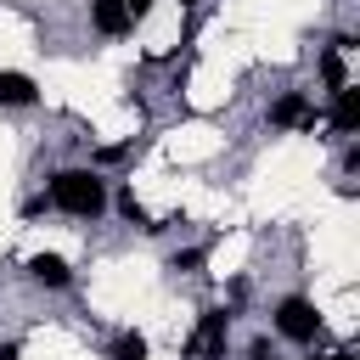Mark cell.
<instances>
[{
    "mask_svg": "<svg viewBox=\"0 0 360 360\" xmlns=\"http://www.w3.org/2000/svg\"><path fill=\"white\" fill-rule=\"evenodd\" d=\"M315 360H354V354H349V349H338V354H315Z\"/></svg>",
    "mask_w": 360,
    "mask_h": 360,
    "instance_id": "obj_12",
    "label": "cell"
},
{
    "mask_svg": "<svg viewBox=\"0 0 360 360\" xmlns=\"http://www.w3.org/2000/svg\"><path fill=\"white\" fill-rule=\"evenodd\" d=\"M180 6H191V0H180Z\"/></svg>",
    "mask_w": 360,
    "mask_h": 360,
    "instance_id": "obj_14",
    "label": "cell"
},
{
    "mask_svg": "<svg viewBox=\"0 0 360 360\" xmlns=\"http://www.w3.org/2000/svg\"><path fill=\"white\" fill-rule=\"evenodd\" d=\"M225 332H231L225 309H208V315L197 321V332H191L186 354H191V360H225Z\"/></svg>",
    "mask_w": 360,
    "mask_h": 360,
    "instance_id": "obj_3",
    "label": "cell"
},
{
    "mask_svg": "<svg viewBox=\"0 0 360 360\" xmlns=\"http://www.w3.org/2000/svg\"><path fill=\"white\" fill-rule=\"evenodd\" d=\"M90 22H96V34H129V6L124 0H90Z\"/></svg>",
    "mask_w": 360,
    "mask_h": 360,
    "instance_id": "obj_5",
    "label": "cell"
},
{
    "mask_svg": "<svg viewBox=\"0 0 360 360\" xmlns=\"http://www.w3.org/2000/svg\"><path fill=\"white\" fill-rule=\"evenodd\" d=\"M112 360H146V338L141 332H118L112 338Z\"/></svg>",
    "mask_w": 360,
    "mask_h": 360,
    "instance_id": "obj_9",
    "label": "cell"
},
{
    "mask_svg": "<svg viewBox=\"0 0 360 360\" xmlns=\"http://www.w3.org/2000/svg\"><path fill=\"white\" fill-rule=\"evenodd\" d=\"M124 6H129V17H146L152 11V0H124Z\"/></svg>",
    "mask_w": 360,
    "mask_h": 360,
    "instance_id": "obj_11",
    "label": "cell"
},
{
    "mask_svg": "<svg viewBox=\"0 0 360 360\" xmlns=\"http://www.w3.org/2000/svg\"><path fill=\"white\" fill-rule=\"evenodd\" d=\"M321 79H326L332 90H343V84H349V79H343V56H338V51H326V56H321Z\"/></svg>",
    "mask_w": 360,
    "mask_h": 360,
    "instance_id": "obj_10",
    "label": "cell"
},
{
    "mask_svg": "<svg viewBox=\"0 0 360 360\" xmlns=\"http://www.w3.org/2000/svg\"><path fill=\"white\" fill-rule=\"evenodd\" d=\"M276 332L292 338V343H315V332H321L315 304H309V298H281V304H276Z\"/></svg>",
    "mask_w": 360,
    "mask_h": 360,
    "instance_id": "obj_2",
    "label": "cell"
},
{
    "mask_svg": "<svg viewBox=\"0 0 360 360\" xmlns=\"http://www.w3.org/2000/svg\"><path fill=\"white\" fill-rule=\"evenodd\" d=\"M0 360H17V343H0Z\"/></svg>",
    "mask_w": 360,
    "mask_h": 360,
    "instance_id": "obj_13",
    "label": "cell"
},
{
    "mask_svg": "<svg viewBox=\"0 0 360 360\" xmlns=\"http://www.w3.org/2000/svg\"><path fill=\"white\" fill-rule=\"evenodd\" d=\"M39 90H34V79L28 73H17V68H0V107H28Z\"/></svg>",
    "mask_w": 360,
    "mask_h": 360,
    "instance_id": "obj_6",
    "label": "cell"
},
{
    "mask_svg": "<svg viewBox=\"0 0 360 360\" xmlns=\"http://www.w3.org/2000/svg\"><path fill=\"white\" fill-rule=\"evenodd\" d=\"M28 276H34L39 287H68V264H62L56 253H34V259H28Z\"/></svg>",
    "mask_w": 360,
    "mask_h": 360,
    "instance_id": "obj_8",
    "label": "cell"
},
{
    "mask_svg": "<svg viewBox=\"0 0 360 360\" xmlns=\"http://www.w3.org/2000/svg\"><path fill=\"white\" fill-rule=\"evenodd\" d=\"M270 124H281V129H309L315 124V107H309V96H281L276 107H270Z\"/></svg>",
    "mask_w": 360,
    "mask_h": 360,
    "instance_id": "obj_4",
    "label": "cell"
},
{
    "mask_svg": "<svg viewBox=\"0 0 360 360\" xmlns=\"http://www.w3.org/2000/svg\"><path fill=\"white\" fill-rule=\"evenodd\" d=\"M259 360H264V354H259Z\"/></svg>",
    "mask_w": 360,
    "mask_h": 360,
    "instance_id": "obj_15",
    "label": "cell"
},
{
    "mask_svg": "<svg viewBox=\"0 0 360 360\" xmlns=\"http://www.w3.org/2000/svg\"><path fill=\"white\" fill-rule=\"evenodd\" d=\"M51 208H62V214H73V219H96V214L107 208L101 174H96V169H62V174L51 180Z\"/></svg>",
    "mask_w": 360,
    "mask_h": 360,
    "instance_id": "obj_1",
    "label": "cell"
},
{
    "mask_svg": "<svg viewBox=\"0 0 360 360\" xmlns=\"http://www.w3.org/2000/svg\"><path fill=\"white\" fill-rule=\"evenodd\" d=\"M354 124H360V90H354V84H343V90H338V107H332V129H338V135H349Z\"/></svg>",
    "mask_w": 360,
    "mask_h": 360,
    "instance_id": "obj_7",
    "label": "cell"
}]
</instances>
